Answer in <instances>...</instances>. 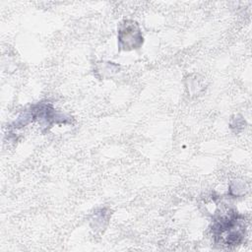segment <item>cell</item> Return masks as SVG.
Wrapping results in <instances>:
<instances>
[{
  "mask_svg": "<svg viewBox=\"0 0 252 252\" xmlns=\"http://www.w3.org/2000/svg\"><path fill=\"white\" fill-rule=\"evenodd\" d=\"M213 231L220 245H237L243 238L245 224L236 213H228L215 221Z\"/></svg>",
  "mask_w": 252,
  "mask_h": 252,
  "instance_id": "obj_1",
  "label": "cell"
},
{
  "mask_svg": "<svg viewBox=\"0 0 252 252\" xmlns=\"http://www.w3.org/2000/svg\"><path fill=\"white\" fill-rule=\"evenodd\" d=\"M119 45L123 49L138 48L143 43V37L136 23L126 21L121 25L118 32Z\"/></svg>",
  "mask_w": 252,
  "mask_h": 252,
  "instance_id": "obj_2",
  "label": "cell"
}]
</instances>
